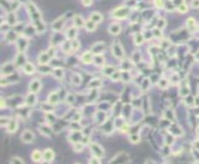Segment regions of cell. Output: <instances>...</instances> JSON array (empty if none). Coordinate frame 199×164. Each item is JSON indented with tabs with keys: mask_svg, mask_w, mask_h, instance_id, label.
<instances>
[{
	"mask_svg": "<svg viewBox=\"0 0 199 164\" xmlns=\"http://www.w3.org/2000/svg\"><path fill=\"white\" fill-rule=\"evenodd\" d=\"M73 22H74V26L76 27H82L84 24V20H83V17L80 16V15H76L74 16V19H73Z\"/></svg>",
	"mask_w": 199,
	"mask_h": 164,
	"instance_id": "obj_9",
	"label": "cell"
},
{
	"mask_svg": "<svg viewBox=\"0 0 199 164\" xmlns=\"http://www.w3.org/2000/svg\"><path fill=\"white\" fill-rule=\"evenodd\" d=\"M74 149L77 150V152L82 150L83 149V144H82V143H76V144H74Z\"/></svg>",
	"mask_w": 199,
	"mask_h": 164,
	"instance_id": "obj_43",
	"label": "cell"
},
{
	"mask_svg": "<svg viewBox=\"0 0 199 164\" xmlns=\"http://www.w3.org/2000/svg\"><path fill=\"white\" fill-rule=\"evenodd\" d=\"M132 59H134V62H139V61H140V53H139V52H135L134 56H132Z\"/></svg>",
	"mask_w": 199,
	"mask_h": 164,
	"instance_id": "obj_45",
	"label": "cell"
},
{
	"mask_svg": "<svg viewBox=\"0 0 199 164\" xmlns=\"http://www.w3.org/2000/svg\"><path fill=\"white\" fill-rule=\"evenodd\" d=\"M1 107H5V101L1 99Z\"/></svg>",
	"mask_w": 199,
	"mask_h": 164,
	"instance_id": "obj_58",
	"label": "cell"
},
{
	"mask_svg": "<svg viewBox=\"0 0 199 164\" xmlns=\"http://www.w3.org/2000/svg\"><path fill=\"white\" fill-rule=\"evenodd\" d=\"M72 81H73L76 85H79L82 80H80V77H79L78 74H74V75H73V79H72Z\"/></svg>",
	"mask_w": 199,
	"mask_h": 164,
	"instance_id": "obj_31",
	"label": "cell"
},
{
	"mask_svg": "<svg viewBox=\"0 0 199 164\" xmlns=\"http://www.w3.org/2000/svg\"><path fill=\"white\" fill-rule=\"evenodd\" d=\"M187 27L188 29H191V30H194L195 29V20L194 19H188V21H187Z\"/></svg>",
	"mask_w": 199,
	"mask_h": 164,
	"instance_id": "obj_25",
	"label": "cell"
},
{
	"mask_svg": "<svg viewBox=\"0 0 199 164\" xmlns=\"http://www.w3.org/2000/svg\"><path fill=\"white\" fill-rule=\"evenodd\" d=\"M129 13L130 11H129L128 7H119V9H116L113 13V16L114 17H122L124 19V17H126L129 15Z\"/></svg>",
	"mask_w": 199,
	"mask_h": 164,
	"instance_id": "obj_1",
	"label": "cell"
},
{
	"mask_svg": "<svg viewBox=\"0 0 199 164\" xmlns=\"http://www.w3.org/2000/svg\"><path fill=\"white\" fill-rule=\"evenodd\" d=\"M73 101H74V98L69 95V96H68V102H73Z\"/></svg>",
	"mask_w": 199,
	"mask_h": 164,
	"instance_id": "obj_57",
	"label": "cell"
},
{
	"mask_svg": "<svg viewBox=\"0 0 199 164\" xmlns=\"http://www.w3.org/2000/svg\"><path fill=\"white\" fill-rule=\"evenodd\" d=\"M95 27H97V24L94 21H92V20H88V21L85 22V29L88 30V31H94Z\"/></svg>",
	"mask_w": 199,
	"mask_h": 164,
	"instance_id": "obj_20",
	"label": "cell"
},
{
	"mask_svg": "<svg viewBox=\"0 0 199 164\" xmlns=\"http://www.w3.org/2000/svg\"><path fill=\"white\" fill-rule=\"evenodd\" d=\"M24 72L26 74H32L35 72V65L32 64V63H25L24 64Z\"/></svg>",
	"mask_w": 199,
	"mask_h": 164,
	"instance_id": "obj_14",
	"label": "cell"
},
{
	"mask_svg": "<svg viewBox=\"0 0 199 164\" xmlns=\"http://www.w3.org/2000/svg\"><path fill=\"white\" fill-rule=\"evenodd\" d=\"M82 4H83L84 6H89V5L92 4V0H82Z\"/></svg>",
	"mask_w": 199,
	"mask_h": 164,
	"instance_id": "obj_50",
	"label": "cell"
},
{
	"mask_svg": "<svg viewBox=\"0 0 199 164\" xmlns=\"http://www.w3.org/2000/svg\"><path fill=\"white\" fill-rule=\"evenodd\" d=\"M38 25H37V27H36V30L38 31V32H41V31H45V25L43 24H41V22H37Z\"/></svg>",
	"mask_w": 199,
	"mask_h": 164,
	"instance_id": "obj_39",
	"label": "cell"
},
{
	"mask_svg": "<svg viewBox=\"0 0 199 164\" xmlns=\"http://www.w3.org/2000/svg\"><path fill=\"white\" fill-rule=\"evenodd\" d=\"M93 61V54L92 52H85L82 54V62L83 63H90Z\"/></svg>",
	"mask_w": 199,
	"mask_h": 164,
	"instance_id": "obj_13",
	"label": "cell"
},
{
	"mask_svg": "<svg viewBox=\"0 0 199 164\" xmlns=\"http://www.w3.org/2000/svg\"><path fill=\"white\" fill-rule=\"evenodd\" d=\"M43 111H51L52 110V106H47V105H41Z\"/></svg>",
	"mask_w": 199,
	"mask_h": 164,
	"instance_id": "obj_51",
	"label": "cell"
},
{
	"mask_svg": "<svg viewBox=\"0 0 199 164\" xmlns=\"http://www.w3.org/2000/svg\"><path fill=\"white\" fill-rule=\"evenodd\" d=\"M158 86H160L161 89H166V88L168 86V80H167V79H161V80L158 81Z\"/></svg>",
	"mask_w": 199,
	"mask_h": 164,
	"instance_id": "obj_26",
	"label": "cell"
},
{
	"mask_svg": "<svg viewBox=\"0 0 199 164\" xmlns=\"http://www.w3.org/2000/svg\"><path fill=\"white\" fill-rule=\"evenodd\" d=\"M6 38L9 40V41H15V40H16V33L10 31V32H7L6 33Z\"/></svg>",
	"mask_w": 199,
	"mask_h": 164,
	"instance_id": "obj_28",
	"label": "cell"
},
{
	"mask_svg": "<svg viewBox=\"0 0 199 164\" xmlns=\"http://www.w3.org/2000/svg\"><path fill=\"white\" fill-rule=\"evenodd\" d=\"M120 31H121V26L118 25V24H113V25L110 26V29H109V32H110L111 35H119Z\"/></svg>",
	"mask_w": 199,
	"mask_h": 164,
	"instance_id": "obj_10",
	"label": "cell"
},
{
	"mask_svg": "<svg viewBox=\"0 0 199 164\" xmlns=\"http://www.w3.org/2000/svg\"><path fill=\"white\" fill-rule=\"evenodd\" d=\"M142 42H143V36L140 35V33H139V35H136L135 36V43H136V44H141Z\"/></svg>",
	"mask_w": 199,
	"mask_h": 164,
	"instance_id": "obj_30",
	"label": "cell"
},
{
	"mask_svg": "<svg viewBox=\"0 0 199 164\" xmlns=\"http://www.w3.org/2000/svg\"><path fill=\"white\" fill-rule=\"evenodd\" d=\"M17 6H19V3H17V1H15L14 4L11 3V9H13V10H15V9H16Z\"/></svg>",
	"mask_w": 199,
	"mask_h": 164,
	"instance_id": "obj_52",
	"label": "cell"
},
{
	"mask_svg": "<svg viewBox=\"0 0 199 164\" xmlns=\"http://www.w3.org/2000/svg\"><path fill=\"white\" fill-rule=\"evenodd\" d=\"M55 158V153H53V150L52 149H46L43 152V159L45 160H47V162H50Z\"/></svg>",
	"mask_w": 199,
	"mask_h": 164,
	"instance_id": "obj_11",
	"label": "cell"
},
{
	"mask_svg": "<svg viewBox=\"0 0 199 164\" xmlns=\"http://www.w3.org/2000/svg\"><path fill=\"white\" fill-rule=\"evenodd\" d=\"M40 71L46 74V73H50V68H48V67H46V64H43V65H41V69H40Z\"/></svg>",
	"mask_w": 199,
	"mask_h": 164,
	"instance_id": "obj_41",
	"label": "cell"
},
{
	"mask_svg": "<svg viewBox=\"0 0 199 164\" xmlns=\"http://www.w3.org/2000/svg\"><path fill=\"white\" fill-rule=\"evenodd\" d=\"M94 59H95V61H94V62H95V63H97V64H103V63H104V58L101 57V56H99V54H97V56H95V57H94Z\"/></svg>",
	"mask_w": 199,
	"mask_h": 164,
	"instance_id": "obj_29",
	"label": "cell"
},
{
	"mask_svg": "<svg viewBox=\"0 0 199 164\" xmlns=\"http://www.w3.org/2000/svg\"><path fill=\"white\" fill-rule=\"evenodd\" d=\"M100 85V81L99 80H94V81H90V84H89V86L92 88V89H94L95 86H99Z\"/></svg>",
	"mask_w": 199,
	"mask_h": 164,
	"instance_id": "obj_37",
	"label": "cell"
},
{
	"mask_svg": "<svg viewBox=\"0 0 199 164\" xmlns=\"http://www.w3.org/2000/svg\"><path fill=\"white\" fill-rule=\"evenodd\" d=\"M63 17H59V19H57L56 21L52 24V30H55V31H58V30H61L62 27V25H63Z\"/></svg>",
	"mask_w": 199,
	"mask_h": 164,
	"instance_id": "obj_12",
	"label": "cell"
},
{
	"mask_svg": "<svg viewBox=\"0 0 199 164\" xmlns=\"http://www.w3.org/2000/svg\"><path fill=\"white\" fill-rule=\"evenodd\" d=\"M192 7H194V9H198L199 7V0H192Z\"/></svg>",
	"mask_w": 199,
	"mask_h": 164,
	"instance_id": "obj_47",
	"label": "cell"
},
{
	"mask_svg": "<svg viewBox=\"0 0 199 164\" xmlns=\"http://www.w3.org/2000/svg\"><path fill=\"white\" fill-rule=\"evenodd\" d=\"M31 157H32V159H34L35 162H40L41 158H43V153H41L40 150H34L32 154H31Z\"/></svg>",
	"mask_w": 199,
	"mask_h": 164,
	"instance_id": "obj_17",
	"label": "cell"
},
{
	"mask_svg": "<svg viewBox=\"0 0 199 164\" xmlns=\"http://www.w3.org/2000/svg\"><path fill=\"white\" fill-rule=\"evenodd\" d=\"M17 130V121L16 120H13V121H9V125H7V131L10 133H13Z\"/></svg>",
	"mask_w": 199,
	"mask_h": 164,
	"instance_id": "obj_15",
	"label": "cell"
},
{
	"mask_svg": "<svg viewBox=\"0 0 199 164\" xmlns=\"http://www.w3.org/2000/svg\"><path fill=\"white\" fill-rule=\"evenodd\" d=\"M104 72H105V74H108V75H111V74L114 73V68L113 67H107Z\"/></svg>",
	"mask_w": 199,
	"mask_h": 164,
	"instance_id": "obj_38",
	"label": "cell"
},
{
	"mask_svg": "<svg viewBox=\"0 0 199 164\" xmlns=\"http://www.w3.org/2000/svg\"><path fill=\"white\" fill-rule=\"evenodd\" d=\"M76 36H77V29H76V27L68 30V32H67V37H68L69 40H74Z\"/></svg>",
	"mask_w": 199,
	"mask_h": 164,
	"instance_id": "obj_21",
	"label": "cell"
},
{
	"mask_svg": "<svg viewBox=\"0 0 199 164\" xmlns=\"http://www.w3.org/2000/svg\"><path fill=\"white\" fill-rule=\"evenodd\" d=\"M89 164H101V163H100V160L98 158H92L90 162H89Z\"/></svg>",
	"mask_w": 199,
	"mask_h": 164,
	"instance_id": "obj_49",
	"label": "cell"
},
{
	"mask_svg": "<svg viewBox=\"0 0 199 164\" xmlns=\"http://www.w3.org/2000/svg\"><path fill=\"white\" fill-rule=\"evenodd\" d=\"M110 77H111V79H114V80H118V79L121 77V73L120 72H114Z\"/></svg>",
	"mask_w": 199,
	"mask_h": 164,
	"instance_id": "obj_34",
	"label": "cell"
},
{
	"mask_svg": "<svg viewBox=\"0 0 199 164\" xmlns=\"http://www.w3.org/2000/svg\"><path fill=\"white\" fill-rule=\"evenodd\" d=\"M158 29H161V30H163V27L166 26V21L164 20H161V21H158Z\"/></svg>",
	"mask_w": 199,
	"mask_h": 164,
	"instance_id": "obj_48",
	"label": "cell"
},
{
	"mask_svg": "<svg viewBox=\"0 0 199 164\" xmlns=\"http://www.w3.org/2000/svg\"><path fill=\"white\" fill-rule=\"evenodd\" d=\"M155 5H156V7L161 9V7L164 6V1L163 0H155Z\"/></svg>",
	"mask_w": 199,
	"mask_h": 164,
	"instance_id": "obj_33",
	"label": "cell"
},
{
	"mask_svg": "<svg viewBox=\"0 0 199 164\" xmlns=\"http://www.w3.org/2000/svg\"><path fill=\"white\" fill-rule=\"evenodd\" d=\"M7 24H9V25H15V24H16V21H15V16H11V15H10V16H9V21H7Z\"/></svg>",
	"mask_w": 199,
	"mask_h": 164,
	"instance_id": "obj_44",
	"label": "cell"
},
{
	"mask_svg": "<svg viewBox=\"0 0 199 164\" xmlns=\"http://www.w3.org/2000/svg\"><path fill=\"white\" fill-rule=\"evenodd\" d=\"M90 20L94 21L95 24H99V22L103 21V15L100 14V13H97V11H94L90 14Z\"/></svg>",
	"mask_w": 199,
	"mask_h": 164,
	"instance_id": "obj_7",
	"label": "cell"
},
{
	"mask_svg": "<svg viewBox=\"0 0 199 164\" xmlns=\"http://www.w3.org/2000/svg\"><path fill=\"white\" fill-rule=\"evenodd\" d=\"M21 139L25 143L32 142V141H34V133H32V131H30V130L24 131V132H22V135H21Z\"/></svg>",
	"mask_w": 199,
	"mask_h": 164,
	"instance_id": "obj_2",
	"label": "cell"
},
{
	"mask_svg": "<svg viewBox=\"0 0 199 164\" xmlns=\"http://www.w3.org/2000/svg\"><path fill=\"white\" fill-rule=\"evenodd\" d=\"M90 148H92L93 153H94L97 157H101V156L104 154L103 148H100V146L99 144H97V143H92V144H90Z\"/></svg>",
	"mask_w": 199,
	"mask_h": 164,
	"instance_id": "obj_4",
	"label": "cell"
},
{
	"mask_svg": "<svg viewBox=\"0 0 199 164\" xmlns=\"http://www.w3.org/2000/svg\"><path fill=\"white\" fill-rule=\"evenodd\" d=\"M26 47H27V40L21 38V40L19 41V51H20V52H24Z\"/></svg>",
	"mask_w": 199,
	"mask_h": 164,
	"instance_id": "obj_22",
	"label": "cell"
},
{
	"mask_svg": "<svg viewBox=\"0 0 199 164\" xmlns=\"http://www.w3.org/2000/svg\"><path fill=\"white\" fill-rule=\"evenodd\" d=\"M104 50V43L103 42H98V43H95L94 46H93V52L94 53H97V54H99L101 51Z\"/></svg>",
	"mask_w": 199,
	"mask_h": 164,
	"instance_id": "obj_16",
	"label": "cell"
},
{
	"mask_svg": "<svg viewBox=\"0 0 199 164\" xmlns=\"http://www.w3.org/2000/svg\"><path fill=\"white\" fill-rule=\"evenodd\" d=\"M166 119L167 120H174V115L172 111H166Z\"/></svg>",
	"mask_w": 199,
	"mask_h": 164,
	"instance_id": "obj_36",
	"label": "cell"
},
{
	"mask_svg": "<svg viewBox=\"0 0 199 164\" xmlns=\"http://www.w3.org/2000/svg\"><path fill=\"white\" fill-rule=\"evenodd\" d=\"M55 73H56L57 78H61V77L63 75V72H62V69H59V68H57L56 71H55Z\"/></svg>",
	"mask_w": 199,
	"mask_h": 164,
	"instance_id": "obj_42",
	"label": "cell"
},
{
	"mask_svg": "<svg viewBox=\"0 0 199 164\" xmlns=\"http://www.w3.org/2000/svg\"><path fill=\"white\" fill-rule=\"evenodd\" d=\"M113 54L115 56V57H118V58H121L122 56H124V51H122V47H121L119 43H115L113 46Z\"/></svg>",
	"mask_w": 199,
	"mask_h": 164,
	"instance_id": "obj_3",
	"label": "cell"
},
{
	"mask_svg": "<svg viewBox=\"0 0 199 164\" xmlns=\"http://www.w3.org/2000/svg\"><path fill=\"white\" fill-rule=\"evenodd\" d=\"M57 102H58V95H57V93H52L48 96V104L50 105H56Z\"/></svg>",
	"mask_w": 199,
	"mask_h": 164,
	"instance_id": "obj_18",
	"label": "cell"
},
{
	"mask_svg": "<svg viewBox=\"0 0 199 164\" xmlns=\"http://www.w3.org/2000/svg\"><path fill=\"white\" fill-rule=\"evenodd\" d=\"M22 63H25V57H24V54H19L17 56V61H16V64L21 65Z\"/></svg>",
	"mask_w": 199,
	"mask_h": 164,
	"instance_id": "obj_32",
	"label": "cell"
},
{
	"mask_svg": "<svg viewBox=\"0 0 199 164\" xmlns=\"http://www.w3.org/2000/svg\"><path fill=\"white\" fill-rule=\"evenodd\" d=\"M178 10H179L181 13H187V11H188V6H187L185 4H182V5L178 6Z\"/></svg>",
	"mask_w": 199,
	"mask_h": 164,
	"instance_id": "obj_35",
	"label": "cell"
},
{
	"mask_svg": "<svg viewBox=\"0 0 199 164\" xmlns=\"http://www.w3.org/2000/svg\"><path fill=\"white\" fill-rule=\"evenodd\" d=\"M71 41V50H73V51H77L79 48V46H80V43L74 38V40H69Z\"/></svg>",
	"mask_w": 199,
	"mask_h": 164,
	"instance_id": "obj_24",
	"label": "cell"
},
{
	"mask_svg": "<svg viewBox=\"0 0 199 164\" xmlns=\"http://www.w3.org/2000/svg\"><path fill=\"white\" fill-rule=\"evenodd\" d=\"M130 141H131L132 143H137L139 141H140V138H139V136H137V135H134V136H131Z\"/></svg>",
	"mask_w": 199,
	"mask_h": 164,
	"instance_id": "obj_40",
	"label": "cell"
},
{
	"mask_svg": "<svg viewBox=\"0 0 199 164\" xmlns=\"http://www.w3.org/2000/svg\"><path fill=\"white\" fill-rule=\"evenodd\" d=\"M10 163L11 164H25L24 163V160L20 159L19 157H13L11 158V160H10Z\"/></svg>",
	"mask_w": 199,
	"mask_h": 164,
	"instance_id": "obj_27",
	"label": "cell"
},
{
	"mask_svg": "<svg viewBox=\"0 0 199 164\" xmlns=\"http://www.w3.org/2000/svg\"><path fill=\"white\" fill-rule=\"evenodd\" d=\"M40 131H41V133L42 135H45V136H51V133H52V130L48 127V126H42L41 128H40Z\"/></svg>",
	"mask_w": 199,
	"mask_h": 164,
	"instance_id": "obj_23",
	"label": "cell"
},
{
	"mask_svg": "<svg viewBox=\"0 0 199 164\" xmlns=\"http://www.w3.org/2000/svg\"><path fill=\"white\" fill-rule=\"evenodd\" d=\"M197 132H198V136H199V128H198V131H197Z\"/></svg>",
	"mask_w": 199,
	"mask_h": 164,
	"instance_id": "obj_59",
	"label": "cell"
},
{
	"mask_svg": "<svg viewBox=\"0 0 199 164\" xmlns=\"http://www.w3.org/2000/svg\"><path fill=\"white\" fill-rule=\"evenodd\" d=\"M13 72H14V67H13V64H10V63L4 64L3 68H1V74H3V75H9V74H11Z\"/></svg>",
	"mask_w": 199,
	"mask_h": 164,
	"instance_id": "obj_5",
	"label": "cell"
},
{
	"mask_svg": "<svg viewBox=\"0 0 199 164\" xmlns=\"http://www.w3.org/2000/svg\"><path fill=\"white\" fill-rule=\"evenodd\" d=\"M26 102H27V105H35L36 104V96H35V93H31L28 95L27 98H26Z\"/></svg>",
	"mask_w": 199,
	"mask_h": 164,
	"instance_id": "obj_19",
	"label": "cell"
},
{
	"mask_svg": "<svg viewBox=\"0 0 199 164\" xmlns=\"http://www.w3.org/2000/svg\"><path fill=\"white\" fill-rule=\"evenodd\" d=\"M173 3H174L176 5H178V6H179V5H182V4H183V0H174Z\"/></svg>",
	"mask_w": 199,
	"mask_h": 164,
	"instance_id": "obj_53",
	"label": "cell"
},
{
	"mask_svg": "<svg viewBox=\"0 0 199 164\" xmlns=\"http://www.w3.org/2000/svg\"><path fill=\"white\" fill-rule=\"evenodd\" d=\"M40 89H41V83H40V80H32V81L30 83V90H31V93H37Z\"/></svg>",
	"mask_w": 199,
	"mask_h": 164,
	"instance_id": "obj_6",
	"label": "cell"
},
{
	"mask_svg": "<svg viewBox=\"0 0 199 164\" xmlns=\"http://www.w3.org/2000/svg\"><path fill=\"white\" fill-rule=\"evenodd\" d=\"M121 131H122V132H125V131H128V125H124V126H122V127H121Z\"/></svg>",
	"mask_w": 199,
	"mask_h": 164,
	"instance_id": "obj_54",
	"label": "cell"
},
{
	"mask_svg": "<svg viewBox=\"0 0 199 164\" xmlns=\"http://www.w3.org/2000/svg\"><path fill=\"white\" fill-rule=\"evenodd\" d=\"M50 54L48 53H42V54H40V57H38V62H40V64L43 65V64H47L48 62H50Z\"/></svg>",
	"mask_w": 199,
	"mask_h": 164,
	"instance_id": "obj_8",
	"label": "cell"
},
{
	"mask_svg": "<svg viewBox=\"0 0 199 164\" xmlns=\"http://www.w3.org/2000/svg\"><path fill=\"white\" fill-rule=\"evenodd\" d=\"M47 120H48V121H55L53 116H51V115H47Z\"/></svg>",
	"mask_w": 199,
	"mask_h": 164,
	"instance_id": "obj_56",
	"label": "cell"
},
{
	"mask_svg": "<svg viewBox=\"0 0 199 164\" xmlns=\"http://www.w3.org/2000/svg\"><path fill=\"white\" fill-rule=\"evenodd\" d=\"M153 33H155V36H156V37H158V38H160V37L162 36L161 29H155V31H153Z\"/></svg>",
	"mask_w": 199,
	"mask_h": 164,
	"instance_id": "obj_46",
	"label": "cell"
},
{
	"mask_svg": "<svg viewBox=\"0 0 199 164\" xmlns=\"http://www.w3.org/2000/svg\"><path fill=\"white\" fill-rule=\"evenodd\" d=\"M48 54H50V57H51V56H55V50H53V48H51V51H48Z\"/></svg>",
	"mask_w": 199,
	"mask_h": 164,
	"instance_id": "obj_55",
	"label": "cell"
}]
</instances>
